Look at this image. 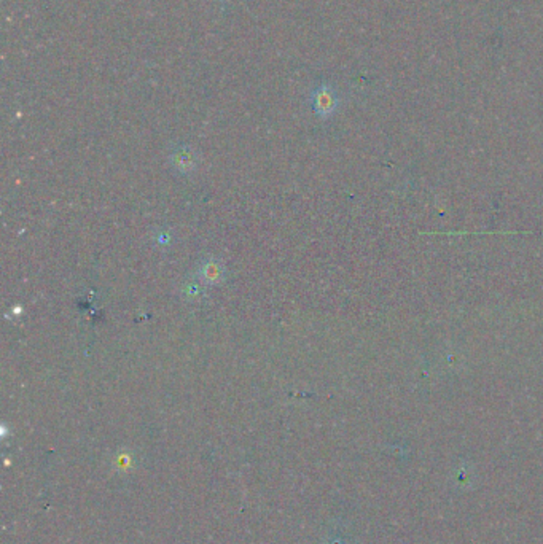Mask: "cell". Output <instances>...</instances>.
Returning <instances> with one entry per match:
<instances>
[{"label":"cell","mask_w":543,"mask_h":544,"mask_svg":"<svg viewBox=\"0 0 543 544\" xmlns=\"http://www.w3.org/2000/svg\"><path fill=\"white\" fill-rule=\"evenodd\" d=\"M220 2H225V0H220Z\"/></svg>","instance_id":"4"},{"label":"cell","mask_w":543,"mask_h":544,"mask_svg":"<svg viewBox=\"0 0 543 544\" xmlns=\"http://www.w3.org/2000/svg\"><path fill=\"white\" fill-rule=\"evenodd\" d=\"M171 161L174 162L175 167L180 169V172H193L194 170L196 160L192 150L187 147H180L175 150V152L171 155Z\"/></svg>","instance_id":"3"},{"label":"cell","mask_w":543,"mask_h":544,"mask_svg":"<svg viewBox=\"0 0 543 544\" xmlns=\"http://www.w3.org/2000/svg\"><path fill=\"white\" fill-rule=\"evenodd\" d=\"M338 94L329 84H320L311 93V106L319 116H330L338 107Z\"/></svg>","instance_id":"1"},{"label":"cell","mask_w":543,"mask_h":544,"mask_svg":"<svg viewBox=\"0 0 543 544\" xmlns=\"http://www.w3.org/2000/svg\"><path fill=\"white\" fill-rule=\"evenodd\" d=\"M225 270L217 260H209L206 263H202L199 270V277L206 284H219L224 279Z\"/></svg>","instance_id":"2"}]
</instances>
